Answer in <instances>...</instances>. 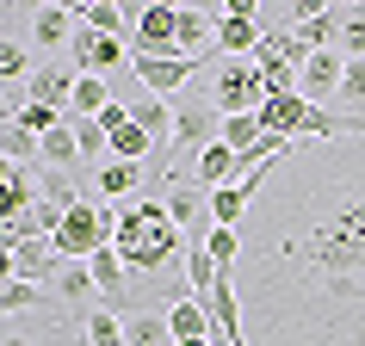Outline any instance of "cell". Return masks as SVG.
Here are the masks:
<instances>
[{"mask_svg":"<svg viewBox=\"0 0 365 346\" xmlns=\"http://www.w3.org/2000/svg\"><path fill=\"white\" fill-rule=\"evenodd\" d=\"M230 285L242 346H365V136L272 161Z\"/></svg>","mask_w":365,"mask_h":346,"instance_id":"6da1fadb","label":"cell"},{"mask_svg":"<svg viewBox=\"0 0 365 346\" xmlns=\"http://www.w3.org/2000/svg\"><path fill=\"white\" fill-rule=\"evenodd\" d=\"M112 248H118V260H124L130 278H173V260H186V235L173 229L168 204L130 198V204H118Z\"/></svg>","mask_w":365,"mask_h":346,"instance_id":"7a4b0ae2","label":"cell"},{"mask_svg":"<svg viewBox=\"0 0 365 346\" xmlns=\"http://www.w3.org/2000/svg\"><path fill=\"white\" fill-rule=\"evenodd\" d=\"M112 229H118V204H99V198H81L75 211L56 223L50 248L56 260H93L99 248H112Z\"/></svg>","mask_w":365,"mask_h":346,"instance_id":"3957f363","label":"cell"},{"mask_svg":"<svg viewBox=\"0 0 365 346\" xmlns=\"http://www.w3.org/2000/svg\"><path fill=\"white\" fill-rule=\"evenodd\" d=\"M217 136H223V112L211 105V93H205V87H198V93H180V105H173V142H168V179H173V167H180V154L198 161V149L217 142Z\"/></svg>","mask_w":365,"mask_h":346,"instance_id":"277c9868","label":"cell"},{"mask_svg":"<svg viewBox=\"0 0 365 346\" xmlns=\"http://www.w3.org/2000/svg\"><path fill=\"white\" fill-rule=\"evenodd\" d=\"M211 105L223 117H248V112H260L267 105V80H260V68L254 62H217L211 68Z\"/></svg>","mask_w":365,"mask_h":346,"instance_id":"5b68a950","label":"cell"},{"mask_svg":"<svg viewBox=\"0 0 365 346\" xmlns=\"http://www.w3.org/2000/svg\"><path fill=\"white\" fill-rule=\"evenodd\" d=\"M0 346H75V327H68V309H31V315H0Z\"/></svg>","mask_w":365,"mask_h":346,"instance_id":"8992f818","label":"cell"},{"mask_svg":"<svg viewBox=\"0 0 365 346\" xmlns=\"http://www.w3.org/2000/svg\"><path fill=\"white\" fill-rule=\"evenodd\" d=\"M161 204H168V216H173V229L186 235V241H205V235L217 229L211 223V192L198 186V179H161Z\"/></svg>","mask_w":365,"mask_h":346,"instance_id":"52a82bcc","label":"cell"},{"mask_svg":"<svg viewBox=\"0 0 365 346\" xmlns=\"http://www.w3.org/2000/svg\"><path fill=\"white\" fill-rule=\"evenodd\" d=\"M19 25H25V50H68L75 43V31H81V19H75V6H25L19 13Z\"/></svg>","mask_w":365,"mask_h":346,"instance_id":"ba28073f","label":"cell"},{"mask_svg":"<svg viewBox=\"0 0 365 346\" xmlns=\"http://www.w3.org/2000/svg\"><path fill=\"white\" fill-rule=\"evenodd\" d=\"M130 68H136V80H143V93L161 99V93H180V87H192L205 62H192V56H130Z\"/></svg>","mask_w":365,"mask_h":346,"instance_id":"9c48e42d","label":"cell"},{"mask_svg":"<svg viewBox=\"0 0 365 346\" xmlns=\"http://www.w3.org/2000/svg\"><path fill=\"white\" fill-rule=\"evenodd\" d=\"M68 56H75V75H99V80H106L112 68L130 62V43H124V38H99V31H75Z\"/></svg>","mask_w":365,"mask_h":346,"instance_id":"30bf717a","label":"cell"},{"mask_svg":"<svg viewBox=\"0 0 365 346\" xmlns=\"http://www.w3.org/2000/svg\"><path fill=\"white\" fill-rule=\"evenodd\" d=\"M341 75H346V56H341V50H316V56L297 68V93H304L309 105H322V99L341 93Z\"/></svg>","mask_w":365,"mask_h":346,"instance_id":"8fae6325","label":"cell"},{"mask_svg":"<svg viewBox=\"0 0 365 346\" xmlns=\"http://www.w3.org/2000/svg\"><path fill=\"white\" fill-rule=\"evenodd\" d=\"M75 68H56V62H43V68H31V80H25V99L31 105H50V112L68 117V105H75Z\"/></svg>","mask_w":365,"mask_h":346,"instance_id":"7c38bea8","label":"cell"},{"mask_svg":"<svg viewBox=\"0 0 365 346\" xmlns=\"http://www.w3.org/2000/svg\"><path fill=\"white\" fill-rule=\"evenodd\" d=\"M235 173H242V154L217 136V142H205L198 149V161H192V179L205 186V192H223V186H235Z\"/></svg>","mask_w":365,"mask_h":346,"instance_id":"4fadbf2b","label":"cell"},{"mask_svg":"<svg viewBox=\"0 0 365 346\" xmlns=\"http://www.w3.org/2000/svg\"><path fill=\"white\" fill-rule=\"evenodd\" d=\"M62 272L56 248H50V235H25L19 248H13V278H25V285H50Z\"/></svg>","mask_w":365,"mask_h":346,"instance_id":"5bb4252c","label":"cell"},{"mask_svg":"<svg viewBox=\"0 0 365 346\" xmlns=\"http://www.w3.org/2000/svg\"><path fill=\"white\" fill-rule=\"evenodd\" d=\"M143 173L149 167H136V161H106V167H93V192H106V204H112V198L130 204V192H149Z\"/></svg>","mask_w":365,"mask_h":346,"instance_id":"9a60e30c","label":"cell"},{"mask_svg":"<svg viewBox=\"0 0 365 346\" xmlns=\"http://www.w3.org/2000/svg\"><path fill=\"white\" fill-rule=\"evenodd\" d=\"M130 124L143 136H155V149H161V161H168V142H173V112L161 105L155 93H143V99H130Z\"/></svg>","mask_w":365,"mask_h":346,"instance_id":"2e32d148","label":"cell"},{"mask_svg":"<svg viewBox=\"0 0 365 346\" xmlns=\"http://www.w3.org/2000/svg\"><path fill=\"white\" fill-rule=\"evenodd\" d=\"M124 346H173V334H168V303L130 309V315H124Z\"/></svg>","mask_w":365,"mask_h":346,"instance_id":"e0dca14e","label":"cell"},{"mask_svg":"<svg viewBox=\"0 0 365 346\" xmlns=\"http://www.w3.org/2000/svg\"><path fill=\"white\" fill-rule=\"evenodd\" d=\"M168 334H173V346H180V340H205V334H211V309H205V297H180V303H168Z\"/></svg>","mask_w":365,"mask_h":346,"instance_id":"ac0fdd59","label":"cell"},{"mask_svg":"<svg viewBox=\"0 0 365 346\" xmlns=\"http://www.w3.org/2000/svg\"><path fill=\"white\" fill-rule=\"evenodd\" d=\"M87 297H99V290H93V272H87V260H62V272H56V303L87 315V309H93Z\"/></svg>","mask_w":365,"mask_h":346,"instance_id":"d6986e66","label":"cell"},{"mask_svg":"<svg viewBox=\"0 0 365 346\" xmlns=\"http://www.w3.org/2000/svg\"><path fill=\"white\" fill-rule=\"evenodd\" d=\"M81 31H99V38H124V25H130V6H118V0H93V6H75ZM130 43V38H124Z\"/></svg>","mask_w":365,"mask_h":346,"instance_id":"ffe728a7","label":"cell"},{"mask_svg":"<svg viewBox=\"0 0 365 346\" xmlns=\"http://www.w3.org/2000/svg\"><path fill=\"white\" fill-rule=\"evenodd\" d=\"M68 130H75V149H81V167H106L112 161V136L99 117H68Z\"/></svg>","mask_w":365,"mask_h":346,"instance_id":"44dd1931","label":"cell"},{"mask_svg":"<svg viewBox=\"0 0 365 346\" xmlns=\"http://www.w3.org/2000/svg\"><path fill=\"white\" fill-rule=\"evenodd\" d=\"M38 161H43V167H56V173H75V167H81V149H75V130H68V117H62L50 136H38Z\"/></svg>","mask_w":365,"mask_h":346,"instance_id":"7402d4cb","label":"cell"},{"mask_svg":"<svg viewBox=\"0 0 365 346\" xmlns=\"http://www.w3.org/2000/svg\"><path fill=\"white\" fill-rule=\"evenodd\" d=\"M81 346H124V315L106 303H93L81 315Z\"/></svg>","mask_w":365,"mask_h":346,"instance_id":"603a6c76","label":"cell"},{"mask_svg":"<svg viewBox=\"0 0 365 346\" xmlns=\"http://www.w3.org/2000/svg\"><path fill=\"white\" fill-rule=\"evenodd\" d=\"M56 297L43 285H25V278H13V285H0V315H31V309H50Z\"/></svg>","mask_w":365,"mask_h":346,"instance_id":"cb8c5ba5","label":"cell"},{"mask_svg":"<svg viewBox=\"0 0 365 346\" xmlns=\"http://www.w3.org/2000/svg\"><path fill=\"white\" fill-rule=\"evenodd\" d=\"M186 278H192V297H211V285L223 278V266L211 260L205 241H186Z\"/></svg>","mask_w":365,"mask_h":346,"instance_id":"d4e9b609","label":"cell"},{"mask_svg":"<svg viewBox=\"0 0 365 346\" xmlns=\"http://www.w3.org/2000/svg\"><path fill=\"white\" fill-rule=\"evenodd\" d=\"M106 105H112V87H106L99 75H81V80H75V105H68V117H99Z\"/></svg>","mask_w":365,"mask_h":346,"instance_id":"484cf974","label":"cell"},{"mask_svg":"<svg viewBox=\"0 0 365 346\" xmlns=\"http://www.w3.org/2000/svg\"><path fill=\"white\" fill-rule=\"evenodd\" d=\"M0 154H6V161H19V167H31V161H38V136L6 117V124H0Z\"/></svg>","mask_w":365,"mask_h":346,"instance_id":"4316f807","label":"cell"},{"mask_svg":"<svg viewBox=\"0 0 365 346\" xmlns=\"http://www.w3.org/2000/svg\"><path fill=\"white\" fill-rule=\"evenodd\" d=\"M0 80L13 87V80H31V50L25 38H0Z\"/></svg>","mask_w":365,"mask_h":346,"instance_id":"83f0119b","label":"cell"},{"mask_svg":"<svg viewBox=\"0 0 365 346\" xmlns=\"http://www.w3.org/2000/svg\"><path fill=\"white\" fill-rule=\"evenodd\" d=\"M205 248H211V260H217V266L230 272L235 260H242V229H211V235H205Z\"/></svg>","mask_w":365,"mask_h":346,"instance_id":"f1b7e54d","label":"cell"},{"mask_svg":"<svg viewBox=\"0 0 365 346\" xmlns=\"http://www.w3.org/2000/svg\"><path fill=\"white\" fill-rule=\"evenodd\" d=\"M334 99H346V105H353V117H365V62H346L341 93H334Z\"/></svg>","mask_w":365,"mask_h":346,"instance_id":"f546056e","label":"cell"},{"mask_svg":"<svg viewBox=\"0 0 365 346\" xmlns=\"http://www.w3.org/2000/svg\"><path fill=\"white\" fill-rule=\"evenodd\" d=\"M0 285H13V248H0Z\"/></svg>","mask_w":365,"mask_h":346,"instance_id":"4dcf8cb0","label":"cell"},{"mask_svg":"<svg viewBox=\"0 0 365 346\" xmlns=\"http://www.w3.org/2000/svg\"><path fill=\"white\" fill-rule=\"evenodd\" d=\"M180 346H217V340H211V334H205V340H180Z\"/></svg>","mask_w":365,"mask_h":346,"instance_id":"1f68e13d","label":"cell"}]
</instances>
